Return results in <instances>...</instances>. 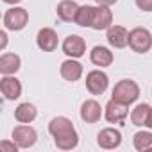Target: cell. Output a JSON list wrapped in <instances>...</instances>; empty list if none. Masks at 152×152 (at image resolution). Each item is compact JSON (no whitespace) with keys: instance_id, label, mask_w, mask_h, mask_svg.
<instances>
[{"instance_id":"obj_1","label":"cell","mask_w":152,"mask_h":152,"mask_svg":"<svg viewBox=\"0 0 152 152\" xmlns=\"http://www.w3.org/2000/svg\"><path fill=\"white\" fill-rule=\"evenodd\" d=\"M48 132L54 138V143L61 150H72L79 143V134L75 131L72 120L66 116H56L48 124Z\"/></svg>"},{"instance_id":"obj_2","label":"cell","mask_w":152,"mask_h":152,"mask_svg":"<svg viewBox=\"0 0 152 152\" xmlns=\"http://www.w3.org/2000/svg\"><path fill=\"white\" fill-rule=\"evenodd\" d=\"M138 97H140V86H138L134 81H131V79H122V81H118V83L115 84L113 95H111L113 100H118V102L127 104V106H131L132 102H136Z\"/></svg>"},{"instance_id":"obj_3","label":"cell","mask_w":152,"mask_h":152,"mask_svg":"<svg viewBox=\"0 0 152 152\" xmlns=\"http://www.w3.org/2000/svg\"><path fill=\"white\" fill-rule=\"evenodd\" d=\"M129 47L136 54H145L152 48V34L145 27H134L129 31Z\"/></svg>"},{"instance_id":"obj_4","label":"cell","mask_w":152,"mask_h":152,"mask_svg":"<svg viewBox=\"0 0 152 152\" xmlns=\"http://www.w3.org/2000/svg\"><path fill=\"white\" fill-rule=\"evenodd\" d=\"M29 22V13L23 7H13L7 9L4 15V25L9 31H22Z\"/></svg>"},{"instance_id":"obj_5","label":"cell","mask_w":152,"mask_h":152,"mask_svg":"<svg viewBox=\"0 0 152 152\" xmlns=\"http://www.w3.org/2000/svg\"><path fill=\"white\" fill-rule=\"evenodd\" d=\"M109 86V77L102 70H91L86 75V88L91 95H102Z\"/></svg>"},{"instance_id":"obj_6","label":"cell","mask_w":152,"mask_h":152,"mask_svg":"<svg viewBox=\"0 0 152 152\" xmlns=\"http://www.w3.org/2000/svg\"><path fill=\"white\" fill-rule=\"evenodd\" d=\"M38 140V132L31 125H16L13 129V141L20 148H31Z\"/></svg>"},{"instance_id":"obj_7","label":"cell","mask_w":152,"mask_h":152,"mask_svg":"<svg viewBox=\"0 0 152 152\" xmlns=\"http://www.w3.org/2000/svg\"><path fill=\"white\" fill-rule=\"evenodd\" d=\"M129 115V106L127 104H122L118 100H109L104 107V116L109 124H122Z\"/></svg>"},{"instance_id":"obj_8","label":"cell","mask_w":152,"mask_h":152,"mask_svg":"<svg viewBox=\"0 0 152 152\" xmlns=\"http://www.w3.org/2000/svg\"><path fill=\"white\" fill-rule=\"evenodd\" d=\"M63 52L68 57H73V59L83 57L86 54V41H84V38H81L77 34L66 36L64 41H63Z\"/></svg>"},{"instance_id":"obj_9","label":"cell","mask_w":152,"mask_h":152,"mask_svg":"<svg viewBox=\"0 0 152 152\" xmlns=\"http://www.w3.org/2000/svg\"><path fill=\"white\" fill-rule=\"evenodd\" d=\"M97 143H99L100 148H106V150L116 148V147H120V143H122V132H120L118 129L106 127V129H102V131L97 134Z\"/></svg>"},{"instance_id":"obj_10","label":"cell","mask_w":152,"mask_h":152,"mask_svg":"<svg viewBox=\"0 0 152 152\" xmlns=\"http://www.w3.org/2000/svg\"><path fill=\"white\" fill-rule=\"evenodd\" d=\"M36 43L43 52H54L59 45L57 32L50 27H43V29H39V32L36 36Z\"/></svg>"},{"instance_id":"obj_11","label":"cell","mask_w":152,"mask_h":152,"mask_svg":"<svg viewBox=\"0 0 152 152\" xmlns=\"http://www.w3.org/2000/svg\"><path fill=\"white\" fill-rule=\"evenodd\" d=\"M0 91L7 100H16L22 95V83L15 75H4L0 79Z\"/></svg>"},{"instance_id":"obj_12","label":"cell","mask_w":152,"mask_h":152,"mask_svg":"<svg viewBox=\"0 0 152 152\" xmlns=\"http://www.w3.org/2000/svg\"><path fill=\"white\" fill-rule=\"evenodd\" d=\"M113 25V13L107 6H97L93 13V22L91 29L95 31H107Z\"/></svg>"},{"instance_id":"obj_13","label":"cell","mask_w":152,"mask_h":152,"mask_svg":"<svg viewBox=\"0 0 152 152\" xmlns=\"http://www.w3.org/2000/svg\"><path fill=\"white\" fill-rule=\"evenodd\" d=\"M107 43L115 48H124L129 45V31L122 25H111L107 29Z\"/></svg>"},{"instance_id":"obj_14","label":"cell","mask_w":152,"mask_h":152,"mask_svg":"<svg viewBox=\"0 0 152 152\" xmlns=\"http://www.w3.org/2000/svg\"><path fill=\"white\" fill-rule=\"evenodd\" d=\"M61 77L68 83H75L83 77V64L79 61H75L73 57L72 59H66L61 63Z\"/></svg>"},{"instance_id":"obj_15","label":"cell","mask_w":152,"mask_h":152,"mask_svg":"<svg viewBox=\"0 0 152 152\" xmlns=\"http://www.w3.org/2000/svg\"><path fill=\"white\" fill-rule=\"evenodd\" d=\"M102 116V107L97 100L90 99V100H84L83 106H81V118L83 122L86 124H97Z\"/></svg>"},{"instance_id":"obj_16","label":"cell","mask_w":152,"mask_h":152,"mask_svg":"<svg viewBox=\"0 0 152 152\" xmlns=\"http://www.w3.org/2000/svg\"><path fill=\"white\" fill-rule=\"evenodd\" d=\"M90 59H91V63H93L95 66L104 68V66H109V64L113 63L115 56H113V52H111L107 47H100V45H97V47L91 48V52H90Z\"/></svg>"},{"instance_id":"obj_17","label":"cell","mask_w":152,"mask_h":152,"mask_svg":"<svg viewBox=\"0 0 152 152\" xmlns=\"http://www.w3.org/2000/svg\"><path fill=\"white\" fill-rule=\"evenodd\" d=\"M81 6L73 0H63V2L57 4V16L63 20V22H75L77 18V13H79Z\"/></svg>"},{"instance_id":"obj_18","label":"cell","mask_w":152,"mask_h":152,"mask_svg":"<svg viewBox=\"0 0 152 152\" xmlns=\"http://www.w3.org/2000/svg\"><path fill=\"white\" fill-rule=\"evenodd\" d=\"M22 59L16 54H2L0 56V73L2 75H15L20 70Z\"/></svg>"},{"instance_id":"obj_19","label":"cell","mask_w":152,"mask_h":152,"mask_svg":"<svg viewBox=\"0 0 152 152\" xmlns=\"http://www.w3.org/2000/svg\"><path fill=\"white\" fill-rule=\"evenodd\" d=\"M36 116H38V109L31 102H23L15 109V118L20 124H31V122H34Z\"/></svg>"},{"instance_id":"obj_20","label":"cell","mask_w":152,"mask_h":152,"mask_svg":"<svg viewBox=\"0 0 152 152\" xmlns=\"http://www.w3.org/2000/svg\"><path fill=\"white\" fill-rule=\"evenodd\" d=\"M152 106L148 104H138L132 111H131V122L138 127H145L147 125V120H148V113H150Z\"/></svg>"},{"instance_id":"obj_21","label":"cell","mask_w":152,"mask_h":152,"mask_svg":"<svg viewBox=\"0 0 152 152\" xmlns=\"http://www.w3.org/2000/svg\"><path fill=\"white\" fill-rule=\"evenodd\" d=\"M132 145L138 152H147L152 150V132L150 131H140L132 138Z\"/></svg>"},{"instance_id":"obj_22","label":"cell","mask_w":152,"mask_h":152,"mask_svg":"<svg viewBox=\"0 0 152 152\" xmlns=\"http://www.w3.org/2000/svg\"><path fill=\"white\" fill-rule=\"evenodd\" d=\"M93 13H95L93 6H81V9L77 13V18H75V23L81 25V27H91Z\"/></svg>"},{"instance_id":"obj_23","label":"cell","mask_w":152,"mask_h":152,"mask_svg":"<svg viewBox=\"0 0 152 152\" xmlns=\"http://www.w3.org/2000/svg\"><path fill=\"white\" fill-rule=\"evenodd\" d=\"M134 2H136L138 9H141L145 13H150L152 11V0H134Z\"/></svg>"},{"instance_id":"obj_24","label":"cell","mask_w":152,"mask_h":152,"mask_svg":"<svg viewBox=\"0 0 152 152\" xmlns=\"http://www.w3.org/2000/svg\"><path fill=\"white\" fill-rule=\"evenodd\" d=\"M20 147L13 141V143H9V141H2V143H0V150H2V152H16Z\"/></svg>"},{"instance_id":"obj_25","label":"cell","mask_w":152,"mask_h":152,"mask_svg":"<svg viewBox=\"0 0 152 152\" xmlns=\"http://www.w3.org/2000/svg\"><path fill=\"white\" fill-rule=\"evenodd\" d=\"M95 2H97L99 6H107V7H109V6H113V4H116V2H118V0H95Z\"/></svg>"},{"instance_id":"obj_26","label":"cell","mask_w":152,"mask_h":152,"mask_svg":"<svg viewBox=\"0 0 152 152\" xmlns=\"http://www.w3.org/2000/svg\"><path fill=\"white\" fill-rule=\"evenodd\" d=\"M0 38H2V48H6V45H7V34H6V31L0 32Z\"/></svg>"},{"instance_id":"obj_27","label":"cell","mask_w":152,"mask_h":152,"mask_svg":"<svg viewBox=\"0 0 152 152\" xmlns=\"http://www.w3.org/2000/svg\"><path fill=\"white\" fill-rule=\"evenodd\" d=\"M145 127L152 129V109H150V113H148V120H147V125H145Z\"/></svg>"},{"instance_id":"obj_28","label":"cell","mask_w":152,"mask_h":152,"mask_svg":"<svg viewBox=\"0 0 152 152\" xmlns=\"http://www.w3.org/2000/svg\"><path fill=\"white\" fill-rule=\"evenodd\" d=\"M4 2H6V4H13V6H15V4L22 2V0H4Z\"/></svg>"}]
</instances>
